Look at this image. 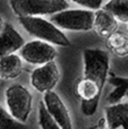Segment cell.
<instances>
[{"label": "cell", "mask_w": 128, "mask_h": 129, "mask_svg": "<svg viewBox=\"0 0 128 129\" xmlns=\"http://www.w3.org/2000/svg\"><path fill=\"white\" fill-rule=\"evenodd\" d=\"M7 111L15 120L25 123L29 118L33 107V95L25 86L13 84L5 92Z\"/></svg>", "instance_id": "obj_3"}, {"label": "cell", "mask_w": 128, "mask_h": 129, "mask_svg": "<svg viewBox=\"0 0 128 129\" xmlns=\"http://www.w3.org/2000/svg\"><path fill=\"white\" fill-rule=\"evenodd\" d=\"M0 129H27L25 123H20L0 105Z\"/></svg>", "instance_id": "obj_17"}, {"label": "cell", "mask_w": 128, "mask_h": 129, "mask_svg": "<svg viewBox=\"0 0 128 129\" xmlns=\"http://www.w3.org/2000/svg\"><path fill=\"white\" fill-rule=\"evenodd\" d=\"M4 25H5L4 20H2V18H1V17H0V33H1L2 28H4Z\"/></svg>", "instance_id": "obj_20"}, {"label": "cell", "mask_w": 128, "mask_h": 129, "mask_svg": "<svg viewBox=\"0 0 128 129\" xmlns=\"http://www.w3.org/2000/svg\"><path fill=\"white\" fill-rule=\"evenodd\" d=\"M107 82L113 86V91H111L107 96V102L109 103V105L122 102L128 92V77L109 75Z\"/></svg>", "instance_id": "obj_14"}, {"label": "cell", "mask_w": 128, "mask_h": 129, "mask_svg": "<svg viewBox=\"0 0 128 129\" xmlns=\"http://www.w3.org/2000/svg\"><path fill=\"white\" fill-rule=\"evenodd\" d=\"M60 79V71L54 61L39 66L31 74V85L39 93H48L54 89Z\"/></svg>", "instance_id": "obj_8"}, {"label": "cell", "mask_w": 128, "mask_h": 129, "mask_svg": "<svg viewBox=\"0 0 128 129\" xmlns=\"http://www.w3.org/2000/svg\"><path fill=\"white\" fill-rule=\"evenodd\" d=\"M117 28H118V20L109 11L104 10L102 8L94 13L93 29L100 36L108 38L112 33L117 32Z\"/></svg>", "instance_id": "obj_12"}, {"label": "cell", "mask_w": 128, "mask_h": 129, "mask_svg": "<svg viewBox=\"0 0 128 129\" xmlns=\"http://www.w3.org/2000/svg\"><path fill=\"white\" fill-rule=\"evenodd\" d=\"M25 41L23 36L9 23H5L4 28L0 33V59L9 54H14L20 50Z\"/></svg>", "instance_id": "obj_10"}, {"label": "cell", "mask_w": 128, "mask_h": 129, "mask_svg": "<svg viewBox=\"0 0 128 129\" xmlns=\"http://www.w3.org/2000/svg\"><path fill=\"white\" fill-rule=\"evenodd\" d=\"M57 54L58 52L53 45L40 40L29 41L19 50V57L22 60L38 67L54 61Z\"/></svg>", "instance_id": "obj_7"}, {"label": "cell", "mask_w": 128, "mask_h": 129, "mask_svg": "<svg viewBox=\"0 0 128 129\" xmlns=\"http://www.w3.org/2000/svg\"><path fill=\"white\" fill-rule=\"evenodd\" d=\"M126 99H128V92H127V95H126Z\"/></svg>", "instance_id": "obj_21"}, {"label": "cell", "mask_w": 128, "mask_h": 129, "mask_svg": "<svg viewBox=\"0 0 128 129\" xmlns=\"http://www.w3.org/2000/svg\"><path fill=\"white\" fill-rule=\"evenodd\" d=\"M107 129H128V102H120L106 108Z\"/></svg>", "instance_id": "obj_11"}, {"label": "cell", "mask_w": 128, "mask_h": 129, "mask_svg": "<svg viewBox=\"0 0 128 129\" xmlns=\"http://www.w3.org/2000/svg\"><path fill=\"white\" fill-rule=\"evenodd\" d=\"M102 8L109 11L118 22L128 23V0H109Z\"/></svg>", "instance_id": "obj_16"}, {"label": "cell", "mask_w": 128, "mask_h": 129, "mask_svg": "<svg viewBox=\"0 0 128 129\" xmlns=\"http://www.w3.org/2000/svg\"><path fill=\"white\" fill-rule=\"evenodd\" d=\"M18 22L29 35L52 45L68 47L69 39L50 20L42 17H18Z\"/></svg>", "instance_id": "obj_1"}, {"label": "cell", "mask_w": 128, "mask_h": 129, "mask_svg": "<svg viewBox=\"0 0 128 129\" xmlns=\"http://www.w3.org/2000/svg\"><path fill=\"white\" fill-rule=\"evenodd\" d=\"M107 47L118 57L128 56V36L119 32H115L107 38Z\"/></svg>", "instance_id": "obj_15"}, {"label": "cell", "mask_w": 128, "mask_h": 129, "mask_svg": "<svg viewBox=\"0 0 128 129\" xmlns=\"http://www.w3.org/2000/svg\"><path fill=\"white\" fill-rule=\"evenodd\" d=\"M127 28H128V23H127Z\"/></svg>", "instance_id": "obj_22"}, {"label": "cell", "mask_w": 128, "mask_h": 129, "mask_svg": "<svg viewBox=\"0 0 128 129\" xmlns=\"http://www.w3.org/2000/svg\"><path fill=\"white\" fill-rule=\"evenodd\" d=\"M75 93L81 101V111L85 117L97 113L101 100L102 88L88 78L82 77L75 83Z\"/></svg>", "instance_id": "obj_6"}, {"label": "cell", "mask_w": 128, "mask_h": 129, "mask_svg": "<svg viewBox=\"0 0 128 129\" xmlns=\"http://www.w3.org/2000/svg\"><path fill=\"white\" fill-rule=\"evenodd\" d=\"M70 1L82 6L84 9L92 10V11L101 9L102 4H103V0H70Z\"/></svg>", "instance_id": "obj_19"}, {"label": "cell", "mask_w": 128, "mask_h": 129, "mask_svg": "<svg viewBox=\"0 0 128 129\" xmlns=\"http://www.w3.org/2000/svg\"><path fill=\"white\" fill-rule=\"evenodd\" d=\"M38 122L40 126V129H61L54 122V120L50 117L48 113L47 109H45L44 104L42 102L39 105V111H38Z\"/></svg>", "instance_id": "obj_18"}, {"label": "cell", "mask_w": 128, "mask_h": 129, "mask_svg": "<svg viewBox=\"0 0 128 129\" xmlns=\"http://www.w3.org/2000/svg\"><path fill=\"white\" fill-rule=\"evenodd\" d=\"M83 77L93 80L103 89L110 75V59L108 52L101 49H85L83 51Z\"/></svg>", "instance_id": "obj_4"}, {"label": "cell", "mask_w": 128, "mask_h": 129, "mask_svg": "<svg viewBox=\"0 0 128 129\" xmlns=\"http://www.w3.org/2000/svg\"><path fill=\"white\" fill-rule=\"evenodd\" d=\"M42 103L44 104L50 117L61 129H74V123L69 111L56 92L51 91L43 94Z\"/></svg>", "instance_id": "obj_9"}, {"label": "cell", "mask_w": 128, "mask_h": 129, "mask_svg": "<svg viewBox=\"0 0 128 129\" xmlns=\"http://www.w3.org/2000/svg\"><path fill=\"white\" fill-rule=\"evenodd\" d=\"M23 73V60L18 54H9L0 59V78L11 80Z\"/></svg>", "instance_id": "obj_13"}, {"label": "cell", "mask_w": 128, "mask_h": 129, "mask_svg": "<svg viewBox=\"0 0 128 129\" xmlns=\"http://www.w3.org/2000/svg\"><path fill=\"white\" fill-rule=\"evenodd\" d=\"M50 22L59 29L90 31L93 29L94 11L87 9H66L52 15Z\"/></svg>", "instance_id": "obj_5"}, {"label": "cell", "mask_w": 128, "mask_h": 129, "mask_svg": "<svg viewBox=\"0 0 128 129\" xmlns=\"http://www.w3.org/2000/svg\"><path fill=\"white\" fill-rule=\"evenodd\" d=\"M9 4L18 17L54 15L69 7L67 0H9Z\"/></svg>", "instance_id": "obj_2"}]
</instances>
